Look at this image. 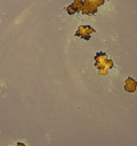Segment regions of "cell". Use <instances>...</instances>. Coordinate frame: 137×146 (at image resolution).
<instances>
[{
  "label": "cell",
  "instance_id": "1",
  "mask_svg": "<svg viewBox=\"0 0 137 146\" xmlns=\"http://www.w3.org/2000/svg\"><path fill=\"white\" fill-rule=\"evenodd\" d=\"M95 60L96 61L95 64L96 68L99 69L101 68V71L98 72L99 74L106 75L107 74V68H111L114 66L112 60L107 59V55L105 53H98L95 56Z\"/></svg>",
  "mask_w": 137,
  "mask_h": 146
},
{
  "label": "cell",
  "instance_id": "2",
  "mask_svg": "<svg viewBox=\"0 0 137 146\" xmlns=\"http://www.w3.org/2000/svg\"><path fill=\"white\" fill-rule=\"evenodd\" d=\"M105 0H84L83 3V14H94L97 11V8L102 5Z\"/></svg>",
  "mask_w": 137,
  "mask_h": 146
},
{
  "label": "cell",
  "instance_id": "3",
  "mask_svg": "<svg viewBox=\"0 0 137 146\" xmlns=\"http://www.w3.org/2000/svg\"><path fill=\"white\" fill-rule=\"evenodd\" d=\"M95 31V29H94L91 26H81L78 28V31L76 32L75 35L76 36L81 37L83 39L88 41L90 39V34Z\"/></svg>",
  "mask_w": 137,
  "mask_h": 146
},
{
  "label": "cell",
  "instance_id": "4",
  "mask_svg": "<svg viewBox=\"0 0 137 146\" xmlns=\"http://www.w3.org/2000/svg\"><path fill=\"white\" fill-rule=\"evenodd\" d=\"M83 9V1L82 0H75L72 4L68 6L67 8V12L68 14H74L75 12H79Z\"/></svg>",
  "mask_w": 137,
  "mask_h": 146
},
{
  "label": "cell",
  "instance_id": "5",
  "mask_svg": "<svg viewBox=\"0 0 137 146\" xmlns=\"http://www.w3.org/2000/svg\"><path fill=\"white\" fill-rule=\"evenodd\" d=\"M17 146H26L24 143H17Z\"/></svg>",
  "mask_w": 137,
  "mask_h": 146
}]
</instances>
